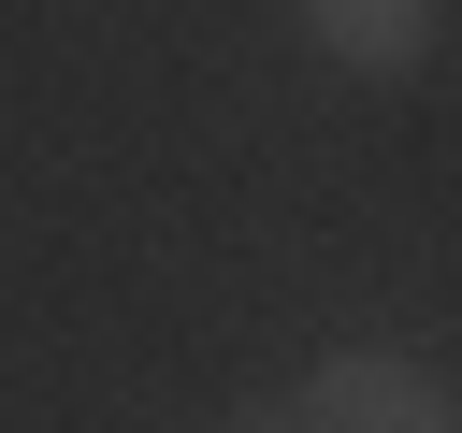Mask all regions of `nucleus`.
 Here are the masks:
<instances>
[{"label": "nucleus", "instance_id": "f257e3e1", "mask_svg": "<svg viewBox=\"0 0 462 433\" xmlns=\"http://www.w3.org/2000/svg\"><path fill=\"white\" fill-rule=\"evenodd\" d=\"M289 433H462V390L419 375V361H390V346H346V361L303 375Z\"/></svg>", "mask_w": 462, "mask_h": 433}, {"label": "nucleus", "instance_id": "f03ea898", "mask_svg": "<svg viewBox=\"0 0 462 433\" xmlns=\"http://www.w3.org/2000/svg\"><path fill=\"white\" fill-rule=\"evenodd\" d=\"M303 29H318L346 72H419V58H433V0H303Z\"/></svg>", "mask_w": 462, "mask_h": 433}, {"label": "nucleus", "instance_id": "7ed1b4c3", "mask_svg": "<svg viewBox=\"0 0 462 433\" xmlns=\"http://www.w3.org/2000/svg\"><path fill=\"white\" fill-rule=\"evenodd\" d=\"M217 433H289V419H274V404H245V419H217Z\"/></svg>", "mask_w": 462, "mask_h": 433}]
</instances>
